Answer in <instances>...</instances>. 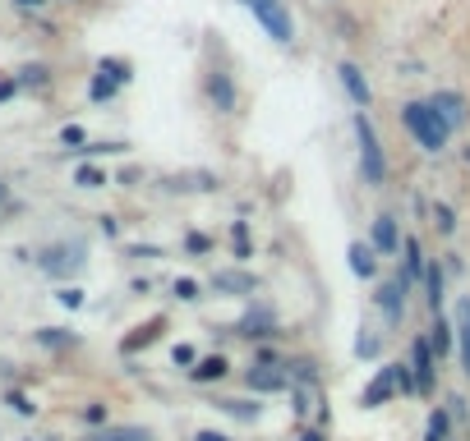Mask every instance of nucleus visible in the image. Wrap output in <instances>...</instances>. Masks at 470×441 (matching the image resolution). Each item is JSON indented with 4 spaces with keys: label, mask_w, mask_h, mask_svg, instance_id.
Wrapping results in <instances>:
<instances>
[{
    "label": "nucleus",
    "mask_w": 470,
    "mask_h": 441,
    "mask_svg": "<svg viewBox=\"0 0 470 441\" xmlns=\"http://www.w3.org/2000/svg\"><path fill=\"white\" fill-rule=\"evenodd\" d=\"M392 373H396V391H401V396H420V387H415V368H411V358H396V363H392Z\"/></svg>",
    "instance_id": "obj_35"
},
{
    "label": "nucleus",
    "mask_w": 470,
    "mask_h": 441,
    "mask_svg": "<svg viewBox=\"0 0 470 441\" xmlns=\"http://www.w3.org/2000/svg\"><path fill=\"white\" fill-rule=\"evenodd\" d=\"M75 184H79V189H106V184H111V175H106L102 166L84 162V166H75Z\"/></svg>",
    "instance_id": "obj_34"
},
{
    "label": "nucleus",
    "mask_w": 470,
    "mask_h": 441,
    "mask_svg": "<svg viewBox=\"0 0 470 441\" xmlns=\"http://www.w3.org/2000/svg\"><path fill=\"white\" fill-rule=\"evenodd\" d=\"M429 226H434L438 235H456V207L443 202V198H434V207H429Z\"/></svg>",
    "instance_id": "obj_30"
},
{
    "label": "nucleus",
    "mask_w": 470,
    "mask_h": 441,
    "mask_svg": "<svg viewBox=\"0 0 470 441\" xmlns=\"http://www.w3.org/2000/svg\"><path fill=\"white\" fill-rule=\"evenodd\" d=\"M231 253H235V262H249V258H254V230H249L245 216L231 220Z\"/></svg>",
    "instance_id": "obj_27"
},
{
    "label": "nucleus",
    "mask_w": 470,
    "mask_h": 441,
    "mask_svg": "<svg viewBox=\"0 0 470 441\" xmlns=\"http://www.w3.org/2000/svg\"><path fill=\"white\" fill-rule=\"evenodd\" d=\"M351 129H355V166H360V184L365 189H383L387 184V147L374 129V115L369 111H355L351 115Z\"/></svg>",
    "instance_id": "obj_2"
},
{
    "label": "nucleus",
    "mask_w": 470,
    "mask_h": 441,
    "mask_svg": "<svg viewBox=\"0 0 470 441\" xmlns=\"http://www.w3.org/2000/svg\"><path fill=\"white\" fill-rule=\"evenodd\" d=\"M115 93H120V83H115V79H106V74L97 69V74H93V83H88V97L102 106V102H115Z\"/></svg>",
    "instance_id": "obj_36"
},
{
    "label": "nucleus",
    "mask_w": 470,
    "mask_h": 441,
    "mask_svg": "<svg viewBox=\"0 0 470 441\" xmlns=\"http://www.w3.org/2000/svg\"><path fill=\"white\" fill-rule=\"evenodd\" d=\"M162 331H166V313H157V318H148V322H139L125 340H120V354H139V349H148L153 340H162Z\"/></svg>",
    "instance_id": "obj_19"
},
{
    "label": "nucleus",
    "mask_w": 470,
    "mask_h": 441,
    "mask_svg": "<svg viewBox=\"0 0 470 441\" xmlns=\"http://www.w3.org/2000/svg\"><path fill=\"white\" fill-rule=\"evenodd\" d=\"M425 336H429V345H434V354H438V358H447V354L456 349V322H452L447 313H434V322H429V331H425Z\"/></svg>",
    "instance_id": "obj_21"
},
{
    "label": "nucleus",
    "mask_w": 470,
    "mask_h": 441,
    "mask_svg": "<svg viewBox=\"0 0 470 441\" xmlns=\"http://www.w3.org/2000/svg\"><path fill=\"white\" fill-rule=\"evenodd\" d=\"M185 377H189L194 387H217V382H226V377H231V358H226V354H204Z\"/></svg>",
    "instance_id": "obj_17"
},
{
    "label": "nucleus",
    "mask_w": 470,
    "mask_h": 441,
    "mask_svg": "<svg viewBox=\"0 0 470 441\" xmlns=\"http://www.w3.org/2000/svg\"><path fill=\"white\" fill-rule=\"evenodd\" d=\"M139 180H144V171H139V166H125V171L115 175V184H125V189H134Z\"/></svg>",
    "instance_id": "obj_45"
},
{
    "label": "nucleus",
    "mask_w": 470,
    "mask_h": 441,
    "mask_svg": "<svg viewBox=\"0 0 470 441\" xmlns=\"http://www.w3.org/2000/svg\"><path fill=\"white\" fill-rule=\"evenodd\" d=\"M15 93H24V88H19V79H15V74H10V79H0V102H10Z\"/></svg>",
    "instance_id": "obj_47"
},
{
    "label": "nucleus",
    "mask_w": 470,
    "mask_h": 441,
    "mask_svg": "<svg viewBox=\"0 0 470 441\" xmlns=\"http://www.w3.org/2000/svg\"><path fill=\"white\" fill-rule=\"evenodd\" d=\"M213 249H217V240L204 235V230H189V235H185V253H194V258H204V253H213Z\"/></svg>",
    "instance_id": "obj_38"
},
{
    "label": "nucleus",
    "mask_w": 470,
    "mask_h": 441,
    "mask_svg": "<svg viewBox=\"0 0 470 441\" xmlns=\"http://www.w3.org/2000/svg\"><path fill=\"white\" fill-rule=\"evenodd\" d=\"M355 358H365V363H374L378 354H383V336L378 331H369V327H360V336H355Z\"/></svg>",
    "instance_id": "obj_32"
},
{
    "label": "nucleus",
    "mask_w": 470,
    "mask_h": 441,
    "mask_svg": "<svg viewBox=\"0 0 470 441\" xmlns=\"http://www.w3.org/2000/svg\"><path fill=\"white\" fill-rule=\"evenodd\" d=\"M84 423H93V427H106V405H102V400L84 405Z\"/></svg>",
    "instance_id": "obj_43"
},
{
    "label": "nucleus",
    "mask_w": 470,
    "mask_h": 441,
    "mask_svg": "<svg viewBox=\"0 0 470 441\" xmlns=\"http://www.w3.org/2000/svg\"><path fill=\"white\" fill-rule=\"evenodd\" d=\"M443 267H447V276H461V271H465L461 253H443Z\"/></svg>",
    "instance_id": "obj_49"
},
{
    "label": "nucleus",
    "mask_w": 470,
    "mask_h": 441,
    "mask_svg": "<svg viewBox=\"0 0 470 441\" xmlns=\"http://www.w3.org/2000/svg\"><path fill=\"white\" fill-rule=\"evenodd\" d=\"M231 336H240V340H249V345L277 340V336H282V318H277V309L267 304V299H249L245 313L231 322Z\"/></svg>",
    "instance_id": "obj_4"
},
{
    "label": "nucleus",
    "mask_w": 470,
    "mask_h": 441,
    "mask_svg": "<svg viewBox=\"0 0 470 441\" xmlns=\"http://www.w3.org/2000/svg\"><path fill=\"white\" fill-rule=\"evenodd\" d=\"M60 142H65V147H70V152H75V147H84V142H88V133H84V124H65V129H60Z\"/></svg>",
    "instance_id": "obj_40"
},
{
    "label": "nucleus",
    "mask_w": 470,
    "mask_h": 441,
    "mask_svg": "<svg viewBox=\"0 0 470 441\" xmlns=\"http://www.w3.org/2000/svg\"><path fill=\"white\" fill-rule=\"evenodd\" d=\"M37 267L51 276V280H70L88 267V244L84 240H60V244H46L37 253Z\"/></svg>",
    "instance_id": "obj_6"
},
{
    "label": "nucleus",
    "mask_w": 470,
    "mask_h": 441,
    "mask_svg": "<svg viewBox=\"0 0 470 441\" xmlns=\"http://www.w3.org/2000/svg\"><path fill=\"white\" fill-rule=\"evenodd\" d=\"M125 258H134V262H157L162 249H157V244H125Z\"/></svg>",
    "instance_id": "obj_39"
},
{
    "label": "nucleus",
    "mask_w": 470,
    "mask_h": 441,
    "mask_svg": "<svg viewBox=\"0 0 470 441\" xmlns=\"http://www.w3.org/2000/svg\"><path fill=\"white\" fill-rule=\"evenodd\" d=\"M245 387H249V396H286L291 391V373H286V368L249 363L245 368Z\"/></svg>",
    "instance_id": "obj_9"
},
{
    "label": "nucleus",
    "mask_w": 470,
    "mask_h": 441,
    "mask_svg": "<svg viewBox=\"0 0 470 441\" xmlns=\"http://www.w3.org/2000/svg\"><path fill=\"white\" fill-rule=\"evenodd\" d=\"M429 106L447 120V129H452V133H461V129L470 124V97H465V93H456V88H434V93H429Z\"/></svg>",
    "instance_id": "obj_10"
},
{
    "label": "nucleus",
    "mask_w": 470,
    "mask_h": 441,
    "mask_svg": "<svg viewBox=\"0 0 470 441\" xmlns=\"http://www.w3.org/2000/svg\"><path fill=\"white\" fill-rule=\"evenodd\" d=\"M392 396H401V391H396V373H392V363H383L378 373L369 377V387L360 391V405H365V409H383Z\"/></svg>",
    "instance_id": "obj_16"
},
{
    "label": "nucleus",
    "mask_w": 470,
    "mask_h": 441,
    "mask_svg": "<svg viewBox=\"0 0 470 441\" xmlns=\"http://www.w3.org/2000/svg\"><path fill=\"white\" fill-rule=\"evenodd\" d=\"M194 441H231V436H226V432H217V427H198V432H194Z\"/></svg>",
    "instance_id": "obj_50"
},
{
    "label": "nucleus",
    "mask_w": 470,
    "mask_h": 441,
    "mask_svg": "<svg viewBox=\"0 0 470 441\" xmlns=\"http://www.w3.org/2000/svg\"><path fill=\"white\" fill-rule=\"evenodd\" d=\"M10 409H19L24 418H33V414H37V405H33V400H28L24 391H10Z\"/></svg>",
    "instance_id": "obj_44"
},
{
    "label": "nucleus",
    "mask_w": 470,
    "mask_h": 441,
    "mask_svg": "<svg viewBox=\"0 0 470 441\" xmlns=\"http://www.w3.org/2000/svg\"><path fill=\"white\" fill-rule=\"evenodd\" d=\"M401 267L396 271H406V280L420 289V280H425V267H429V258H425V249H420V240L415 235H406V240H401Z\"/></svg>",
    "instance_id": "obj_20"
},
{
    "label": "nucleus",
    "mask_w": 470,
    "mask_h": 441,
    "mask_svg": "<svg viewBox=\"0 0 470 441\" xmlns=\"http://www.w3.org/2000/svg\"><path fill=\"white\" fill-rule=\"evenodd\" d=\"M286 373H291V387H323V373H318V358H309V354H291L286 358Z\"/></svg>",
    "instance_id": "obj_23"
},
{
    "label": "nucleus",
    "mask_w": 470,
    "mask_h": 441,
    "mask_svg": "<svg viewBox=\"0 0 470 441\" xmlns=\"http://www.w3.org/2000/svg\"><path fill=\"white\" fill-rule=\"evenodd\" d=\"M5 202H10V184H5V180H0V207H5Z\"/></svg>",
    "instance_id": "obj_52"
},
{
    "label": "nucleus",
    "mask_w": 470,
    "mask_h": 441,
    "mask_svg": "<svg viewBox=\"0 0 470 441\" xmlns=\"http://www.w3.org/2000/svg\"><path fill=\"white\" fill-rule=\"evenodd\" d=\"M208 289L222 294V299H254V294H258V271H249L245 262L217 267L213 280H208Z\"/></svg>",
    "instance_id": "obj_8"
},
{
    "label": "nucleus",
    "mask_w": 470,
    "mask_h": 441,
    "mask_svg": "<svg viewBox=\"0 0 470 441\" xmlns=\"http://www.w3.org/2000/svg\"><path fill=\"white\" fill-rule=\"evenodd\" d=\"M346 262H351V276H360V280H378L383 253H378L369 240H351V244H346Z\"/></svg>",
    "instance_id": "obj_15"
},
{
    "label": "nucleus",
    "mask_w": 470,
    "mask_h": 441,
    "mask_svg": "<svg viewBox=\"0 0 470 441\" xmlns=\"http://www.w3.org/2000/svg\"><path fill=\"white\" fill-rule=\"evenodd\" d=\"M314 396H318L314 387H291V418H295L300 427H305V418H309V409L318 405Z\"/></svg>",
    "instance_id": "obj_33"
},
{
    "label": "nucleus",
    "mask_w": 470,
    "mask_h": 441,
    "mask_svg": "<svg viewBox=\"0 0 470 441\" xmlns=\"http://www.w3.org/2000/svg\"><path fill=\"white\" fill-rule=\"evenodd\" d=\"M97 226H102V235H106V240H115V235H120V220H115V216H97Z\"/></svg>",
    "instance_id": "obj_48"
},
{
    "label": "nucleus",
    "mask_w": 470,
    "mask_h": 441,
    "mask_svg": "<svg viewBox=\"0 0 470 441\" xmlns=\"http://www.w3.org/2000/svg\"><path fill=\"white\" fill-rule=\"evenodd\" d=\"M55 299H60L65 309H84V289H79V285H65V289L55 294Z\"/></svg>",
    "instance_id": "obj_42"
},
{
    "label": "nucleus",
    "mask_w": 470,
    "mask_h": 441,
    "mask_svg": "<svg viewBox=\"0 0 470 441\" xmlns=\"http://www.w3.org/2000/svg\"><path fill=\"white\" fill-rule=\"evenodd\" d=\"M15 5H19V10H42L46 0H15Z\"/></svg>",
    "instance_id": "obj_51"
},
{
    "label": "nucleus",
    "mask_w": 470,
    "mask_h": 441,
    "mask_svg": "<svg viewBox=\"0 0 470 441\" xmlns=\"http://www.w3.org/2000/svg\"><path fill=\"white\" fill-rule=\"evenodd\" d=\"M295 441H327V427L309 423V427H300V436H295Z\"/></svg>",
    "instance_id": "obj_46"
},
{
    "label": "nucleus",
    "mask_w": 470,
    "mask_h": 441,
    "mask_svg": "<svg viewBox=\"0 0 470 441\" xmlns=\"http://www.w3.org/2000/svg\"><path fill=\"white\" fill-rule=\"evenodd\" d=\"M337 83H342V93H346V102H351L355 111H369V106H374V88H369L365 69H360L355 60H342V64H337Z\"/></svg>",
    "instance_id": "obj_12"
},
{
    "label": "nucleus",
    "mask_w": 470,
    "mask_h": 441,
    "mask_svg": "<svg viewBox=\"0 0 470 441\" xmlns=\"http://www.w3.org/2000/svg\"><path fill=\"white\" fill-rule=\"evenodd\" d=\"M97 69L106 74V79H115L120 88H129V83H134V64H129L125 55H102V60H97Z\"/></svg>",
    "instance_id": "obj_29"
},
{
    "label": "nucleus",
    "mask_w": 470,
    "mask_h": 441,
    "mask_svg": "<svg viewBox=\"0 0 470 441\" xmlns=\"http://www.w3.org/2000/svg\"><path fill=\"white\" fill-rule=\"evenodd\" d=\"M401 240H406V235H401V220H396L392 211H378V216L369 220V244H374L383 258H396V253H401Z\"/></svg>",
    "instance_id": "obj_14"
},
{
    "label": "nucleus",
    "mask_w": 470,
    "mask_h": 441,
    "mask_svg": "<svg viewBox=\"0 0 470 441\" xmlns=\"http://www.w3.org/2000/svg\"><path fill=\"white\" fill-rule=\"evenodd\" d=\"M171 363H175V368H185V373H189V368L198 363V349H194V345H175V349H171Z\"/></svg>",
    "instance_id": "obj_41"
},
{
    "label": "nucleus",
    "mask_w": 470,
    "mask_h": 441,
    "mask_svg": "<svg viewBox=\"0 0 470 441\" xmlns=\"http://www.w3.org/2000/svg\"><path fill=\"white\" fill-rule=\"evenodd\" d=\"M37 345H42V349H75L79 336L65 331V327H42V331H37Z\"/></svg>",
    "instance_id": "obj_31"
},
{
    "label": "nucleus",
    "mask_w": 470,
    "mask_h": 441,
    "mask_svg": "<svg viewBox=\"0 0 470 441\" xmlns=\"http://www.w3.org/2000/svg\"><path fill=\"white\" fill-rule=\"evenodd\" d=\"M452 409H429V418H425V441H452Z\"/></svg>",
    "instance_id": "obj_28"
},
{
    "label": "nucleus",
    "mask_w": 470,
    "mask_h": 441,
    "mask_svg": "<svg viewBox=\"0 0 470 441\" xmlns=\"http://www.w3.org/2000/svg\"><path fill=\"white\" fill-rule=\"evenodd\" d=\"M15 79H19V88H28V93H46V88H51V64L28 60V64L15 69Z\"/></svg>",
    "instance_id": "obj_25"
},
{
    "label": "nucleus",
    "mask_w": 470,
    "mask_h": 441,
    "mask_svg": "<svg viewBox=\"0 0 470 441\" xmlns=\"http://www.w3.org/2000/svg\"><path fill=\"white\" fill-rule=\"evenodd\" d=\"M162 189H166V193H217V189H222V175H217V171H204V166H198V171H175V175L162 180Z\"/></svg>",
    "instance_id": "obj_13"
},
{
    "label": "nucleus",
    "mask_w": 470,
    "mask_h": 441,
    "mask_svg": "<svg viewBox=\"0 0 470 441\" xmlns=\"http://www.w3.org/2000/svg\"><path fill=\"white\" fill-rule=\"evenodd\" d=\"M411 280H406V271H392V276H383V280H374V309L383 313V322L387 327H401L406 322V299H411Z\"/></svg>",
    "instance_id": "obj_7"
},
{
    "label": "nucleus",
    "mask_w": 470,
    "mask_h": 441,
    "mask_svg": "<svg viewBox=\"0 0 470 441\" xmlns=\"http://www.w3.org/2000/svg\"><path fill=\"white\" fill-rule=\"evenodd\" d=\"M456 354H461V373L470 377V294H461L456 299Z\"/></svg>",
    "instance_id": "obj_22"
},
{
    "label": "nucleus",
    "mask_w": 470,
    "mask_h": 441,
    "mask_svg": "<svg viewBox=\"0 0 470 441\" xmlns=\"http://www.w3.org/2000/svg\"><path fill=\"white\" fill-rule=\"evenodd\" d=\"M420 285H425V304H429V313H443V304H447V267H443V258H429Z\"/></svg>",
    "instance_id": "obj_18"
},
{
    "label": "nucleus",
    "mask_w": 470,
    "mask_h": 441,
    "mask_svg": "<svg viewBox=\"0 0 470 441\" xmlns=\"http://www.w3.org/2000/svg\"><path fill=\"white\" fill-rule=\"evenodd\" d=\"M235 5H245L254 15V24L273 37L277 46H291L295 42V15L286 0H235Z\"/></svg>",
    "instance_id": "obj_3"
},
{
    "label": "nucleus",
    "mask_w": 470,
    "mask_h": 441,
    "mask_svg": "<svg viewBox=\"0 0 470 441\" xmlns=\"http://www.w3.org/2000/svg\"><path fill=\"white\" fill-rule=\"evenodd\" d=\"M204 102L222 115V120H235L240 115V83L231 64H208L204 69Z\"/></svg>",
    "instance_id": "obj_5"
},
{
    "label": "nucleus",
    "mask_w": 470,
    "mask_h": 441,
    "mask_svg": "<svg viewBox=\"0 0 470 441\" xmlns=\"http://www.w3.org/2000/svg\"><path fill=\"white\" fill-rule=\"evenodd\" d=\"M401 129H406L411 138H415V147L420 152H429V157H438V152H447L452 147V129H447V120L429 106V97H411V102H401Z\"/></svg>",
    "instance_id": "obj_1"
},
{
    "label": "nucleus",
    "mask_w": 470,
    "mask_h": 441,
    "mask_svg": "<svg viewBox=\"0 0 470 441\" xmlns=\"http://www.w3.org/2000/svg\"><path fill=\"white\" fill-rule=\"evenodd\" d=\"M88 441H153V427H139V423H125V427H97L88 432Z\"/></svg>",
    "instance_id": "obj_26"
},
{
    "label": "nucleus",
    "mask_w": 470,
    "mask_h": 441,
    "mask_svg": "<svg viewBox=\"0 0 470 441\" xmlns=\"http://www.w3.org/2000/svg\"><path fill=\"white\" fill-rule=\"evenodd\" d=\"M438 354H434V345H429V336H415L411 340V368H415V387H420V396H434V382H438Z\"/></svg>",
    "instance_id": "obj_11"
},
{
    "label": "nucleus",
    "mask_w": 470,
    "mask_h": 441,
    "mask_svg": "<svg viewBox=\"0 0 470 441\" xmlns=\"http://www.w3.org/2000/svg\"><path fill=\"white\" fill-rule=\"evenodd\" d=\"M213 405H217L226 418H235V423H258V418H263V405H258V396H254V400H240V396H217Z\"/></svg>",
    "instance_id": "obj_24"
},
{
    "label": "nucleus",
    "mask_w": 470,
    "mask_h": 441,
    "mask_svg": "<svg viewBox=\"0 0 470 441\" xmlns=\"http://www.w3.org/2000/svg\"><path fill=\"white\" fill-rule=\"evenodd\" d=\"M171 294H175V299H180V304H198V299H204V285H198L194 276H175V285H171Z\"/></svg>",
    "instance_id": "obj_37"
}]
</instances>
